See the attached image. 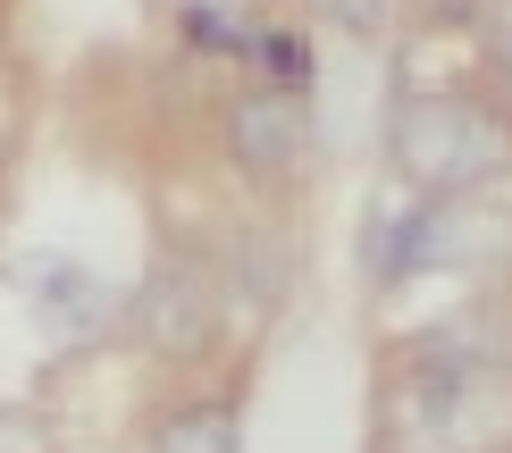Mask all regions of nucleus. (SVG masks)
<instances>
[{"mask_svg": "<svg viewBox=\"0 0 512 453\" xmlns=\"http://www.w3.org/2000/svg\"><path fill=\"white\" fill-rule=\"evenodd\" d=\"M487 59H496V76L512 84V0H496V9H487Z\"/></svg>", "mask_w": 512, "mask_h": 453, "instance_id": "423d86ee", "label": "nucleus"}, {"mask_svg": "<svg viewBox=\"0 0 512 453\" xmlns=\"http://www.w3.org/2000/svg\"><path fill=\"white\" fill-rule=\"evenodd\" d=\"M387 168L429 202H454V193H487L512 168V118L479 93H437V84H412V93L387 101Z\"/></svg>", "mask_w": 512, "mask_h": 453, "instance_id": "f257e3e1", "label": "nucleus"}, {"mask_svg": "<svg viewBox=\"0 0 512 453\" xmlns=\"http://www.w3.org/2000/svg\"><path fill=\"white\" fill-rule=\"evenodd\" d=\"M227 143H236V160L252 177H294L311 151V110L294 84H269V93H244L236 110H227Z\"/></svg>", "mask_w": 512, "mask_h": 453, "instance_id": "f03ea898", "label": "nucleus"}, {"mask_svg": "<svg viewBox=\"0 0 512 453\" xmlns=\"http://www.w3.org/2000/svg\"><path fill=\"white\" fill-rule=\"evenodd\" d=\"M152 453H236V412L227 403H185L152 428Z\"/></svg>", "mask_w": 512, "mask_h": 453, "instance_id": "20e7f679", "label": "nucleus"}, {"mask_svg": "<svg viewBox=\"0 0 512 453\" xmlns=\"http://www.w3.org/2000/svg\"><path fill=\"white\" fill-rule=\"evenodd\" d=\"M210 286H219V277H210L202 261H160V277L143 286V311L135 319H143V336H152L168 361L202 353L210 328H219V294H210Z\"/></svg>", "mask_w": 512, "mask_h": 453, "instance_id": "7ed1b4c3", "label": "nucleus"}, {"mask_svg": "<svg viewBox=\"0 0 512 453\" xmlns=\"http://www.w3.org/2000/svg\"><path fill=\"white\" fill-rule=\"evenodd\" d=\"M34 311H42V328H68V319H76V328H93V319H101V294H93V277H84V269H42V286H34Z\"/></svg>", "mask_w": 512, "mask_h": 453, "instance_id": "39448f33", "label": "nucleus"}]
</instances>
